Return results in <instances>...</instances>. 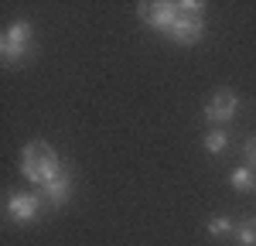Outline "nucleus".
Masks as SVG:
<instances>
[{"mask_svg":"<svg viewBox=\"0 0 256 246\" xmlns=\"http://www.w3.org/2000/svg\"><path fill=\"white\" fill-rule=\"evenodd\" d=\"M137 14H140V20L150 24L154 31L171 34V28H174V20H178V4H140Z\"/></svg>","mask_w":256,"mask_h":246,"instance_id":"20e7f679","label":"nucleus"},{"mask_svg":"<svg viewBox=\"0 0 256 246\" xmlns=\"http://www.w3.org/2000/svg\"><path fill=\"white\" fill-rule=\"evenodd\" d=\"M28 52H31V24L28 20H14L7 28L4 41H0V55H4V62H20Z\"/></svg>","mask_w":256,"mask_h":246,"instance_id":"7ed1b4c3","label":"nucleus"},{"mask_svg":"<svg viewBox=\"0 0 256 246\" xmlns=\"http://www.w3.org/2000/svg\"><path fill=\"white\" fill-rule=\"evenodd\" d=\"M68 195H72V174H68V168L62 164V171L44 184V188H41V198H44V202H52L55 208H62V205L68 202Z\"/></svg>","mask_w":256,"mask_h":246,"instance_id":"0eeeda50","label":"nucleus"},{"mask_svg":"<svg viewBox=\"0 0 256 246\" xmlns=\"http://www.w3.org/2000/svg\"><path fill=\"white\" fill-rule=\"evenodd\" d=\"M208 232H212L216 240H222V236H236V226L229 222V219H212V222H208Z\"/></svg>","mask_w":256,"mask_h":246,"instance_id":"9b49d317","label":"nucleus"},{"mask_svg":"<svg viewBox=\"0 0 256 246\" xmlns=\"http://www.w3.org/2000/svg\"><path fill=\"white\" fill-rule=\"evenodd\" d=\"M58 171H62V161L55 158V150H52L44 140H34V144H28V147L20 150V174H24L31 184L44 188Z\"/></svg>","mask_w":256,"mask_h":246,"instance_id":"f257e3e1","label":"nucleus"},{"mask_svg":"<svg viewBox=\"0 0 256 246\" xmlns=\"http://www.w3.org/2000/svg\"><path fill=\"white\" fill-rule=\"evenodd\" d=\"M202 31H205V24H202V4H192V0L178 4V20H174V28H171V38L178 44H195V41H202Z\"/></svg>","mask_w":256,"mask_h":246,"instance_id":"f03ea898","label":"nucleus"},{"mask_svg":"<svg viewBox=\"0 0 256 246\" xmlns=\"http://www.w3.org/2000/svg\"><path fill=\"white\" fill-rule=\"evenodd\" d=\"M242 154H246V168H256V137H250V140H246Z\"/></svg>","mask_w":256,"mask_h":246,"instance_id":"f8f14e48","label":"nucleus"},{"mask_svg":"<svg viewBox=\"0 0 256 246\" xmlns=\"http://www.w3.org/2000/svg\"><path fill=\"white\" fill-rule=\"evenodd\" d=\"M229 182H232V188H236V192H250V188L256 184V178H253V168H236Z\"/></svg>","mask_w":256,"mask_h":246,"instance_id":"1a4fd4ad","label":"nucleus"},{"mask_svg":"<svg viewBox=\"0 0 256 246\" xmlns=\"http://www.w3.org/2000/svg\"><path fill=\"white\" fill-rule=\"evenodd\" d=\"M226 147H229V137H226L222 130H212V134L205 137V150H208V154H222Z\"/></svg>","mask_w":256,"mask_h":246,"instance_id":"9d476101","label":"nucleus"},{"mask_svg":"<svg viewBox=\"0 0 256 246\" xmlns=\"http://www.w3.org/2000/svg\"><path fill=\"white\" fill-rule=\"evenodd\" d=\"M236 243L239 246H256V216L236 226Z\"/></svg>","mask_w":256,"mask_h":246,"instance_id":"6e6552de","label":"nucleus"},{"mask_svg":"<svg viewBox=\"0 0 256 246\" xmlns=\"http://www.w3.org/2000/svg\"><path fill=\"white\" fill-rule=\"evenodd\" d=\"M38 205H41V195H31V192H14L7 198V216L14 222H31L38 216Z\"/></svg>","mask_w":256,"mask_h":246,"instance_id":"423d86ee","label":"nucleus"},{"mask_svg":"<svg viewBox=\"0 0 256 246\" xmlns=\"http://www.w3.org/2000/svg\"><path fill=\"white\" fill-rule=\"evenodd\" d=\"M239 110V100L232 89H218L216 96H212V102L205 106V120L208 123H229L232 116H236Z\"/></svg>","mask_w":256,"mask_h":246,"instance_id":"39448f33","label":"nucleus"}]
</instances>
